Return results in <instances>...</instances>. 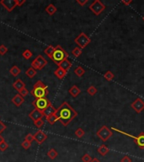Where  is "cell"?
Wrapping results in <instances>:
<instances>
[{"label": "cell", "instance_id": "obj_40", "mask_svg": "<svg viewBox=\"0 0 144 162\" xmlns=\"http://www.w3.org/2000/svg\"><path fill=\"white\" fill-rule=\"evenodd\" d=\"M76 2H77L80 6H84L86 3H88L89 1H88V0H77Z\"/></svg>", "mask_w": 144, "mask_h": 162}, {"label": "cell", "instance_id": "obj_5", "mask_svg": "<svg viewBox=\"0 0 144 162\" xmlns=\"http://www.w3.org/2000/svg\"><path fill=\"white\" fill-rule=\"evenodd\" d=\"M75 43L81 48V49H84V47H86L90 42H91V39H90L89 36H87L85 33L84 32H81L78 36H77L74 40Z\"/></svg>", "mask_w": 144, "mask_h": 162}, {"label": "cell", "instance_id": "obj_44", "mask_svg": "<svg viewBox=\"0 0 144 162\" xmlns=\"http://www.w3.org/2000/svg\"><path fill=\"white\" fill-rule=\"evenodd\" d=\"M25 0H17V4H18V6H21L22 4H24L25 3Z\"/></svg>", "mask_w": 144, "mask_h": 162}, {"label": "cell", "instance_id": "obj_28", "mask_svg": "<svg viewBox=\"0 0 144 162\" xmlns=\"http://www.w3.org/2000/svg\"><path fill=\"white\" fill-rule=\"evenodd\" d=\"M82 50H83V49H81L79 47H75L72 51V54L75 57H80V55L82 54Z\"/></svg>", "mask_w": 144, "mask_h": 162}, {"label": "cell", "instance_id": "obj_16", "mask_svg": "<svg viewBox=\"0 0 144 162\" xmlns=\"http://www.w3.org/2000/svg\"><path fill=\"white\" fill-rule=\"evenodd\" d=\"M25 101V99L22 95H20L19 94H17L15 95V97L12 99V102L16 106V107H19L21 106Z\"/></svg>", "mask_w": 144, "mask_h": 162}, {"label": "cell", "instance_id": "obj_17", "mask_svg": "<svg viewBox=\"0 0 144 162\" xmlns=\"http://www.w3.org/2000/svg\"><path fill=\"white\" fill-rule=\"evenodd\" d=\"M13 87L19 92L20 90H22L24 88H25V83H24L21 79H17V80L13 84Z\"/></svg>", "mask_w": 144, "mask_h": 162}, {"label": "cell", "instance_id": "obj_18", "mask_svg": "<svg viewBox=\"0 0 144 162\" xmlns=\"http://www.w3.org/2000/svg\"><path fill=\"white\" fill-rule=\"evenodd\" d=\"M68 92H69V94L72 95V97H77L80 93H81V90L77 86V85H72V87L69 89L68 90Z\"/></svg>", "mask_w": 144, "mask_h": 162}, {"label": "cell", "instance_id": "obj_37", "mask_svg": "<svg viewBox=\"0 0 144 162\" xmlns=\"http://www.w3.org/2000/svg\"><path fill=\"white\" fill-rule=\"evenodd\" d=\"M8 52V48L4 45H0V55H4Z\"/></svg>", "mask_w": 144, "mask_h": 162}, {"label": "cell", "instance_id": "obj_31", "mask_svg": "<svg viewBox=\"0 0 144 162\" xmlns=\"http://www.w3.org/2000/svg\"><path fill=\"white\" fill-rule=\"evenodd\" d=\"M87 93L90 95H94L97 93V89L94 85H90V87L87 89Z\"/></svg>", "mask_w": 144, "mask_h": 162}, {"label": "cell", "instance_id": "obj_24", "mask_svg": "<svg viewBox=\"0 0 144 162\" xmlns=\"http://www.w3.org/2000/svg\"><path fill=\"white\" fill-rule=\"evenodd\" d=\"M54 50H55V47L52 46V45H50V46H48V47L44 50V53L51 58L52 56V54L54 53Z\"/></svg>", "mask_w": 144, "mask_h": 162}, {"label": "cell", "instance_id": "obj_43", "mask_svg": "<svg viewBox=\"0 0 144 162\" xmlns=\"http://www.w3.org/2000/svg\"><path fill=\"white\" fill-rule=\"evenodd\" d=\"M121 3L124 4V5H126V6H128L129 4H131V3H132V0H128V1H126V0H123V1H121Z\"/></svg>", "mask_w": 144, "mask_h": 162}, {"label": "cell", "instance_id": "obj_36", "mask_svg": "<svg viewBox=\"0 0 144 162\" xmlns=\"http://www.w3.org/2000/svg\"><path fill=\"white\" fill-rule=\"evenodd\" d=\"M21 146H22L25 149H29L31 148V143H30V142L25 140L24 142H22Z\"/></svg>", "mask_w": 144, "mask_h": 162}, {"label": "cell", "instance_id": "obj_4", "mask_svg": "<svg viewBox=\"0 0 144 162\" xmlns=\"http://www.w3.org/2000/svg\"><path fill=\"white\" fill-rule=\"evenodd\" d=\"M111 129L114 130V131H115V132H117V133H122V134L126 135V136H128V137H130V138L134 139L136 144H137L141 149H144V133H141L138 134L137 136H133V135H131V134L127 133L126 132H123V131H121V130H119V129H117V128H115V127H111Z\"/></svg>", "mask_w": 144, "mask_h": 162}, {"label": "cell", "instance_id": "obj_29", "mask_svg": "<svg viewBox=\"0 0 144 162\" xmlns=\"http://www.w3.org/2000/svg\"><path fill=\"white\" fill-rule=\"evenodd\" d=\"M104 78H105L106 80H108V81H111V80L115 78V75H114V73L111 72V71H107V72L104 74Z\"/></svg>", "mask_w": 144, "mask_h": 162}, {"label": "cell", "instance_id": "obj_14", "mask_svg": "<svg viewBox=\"0 0 144 162\" xmlns=\"http://www.w3.org/2000/svg\"><path fill=\"white\" fill-rule=\"evenodd\" d=\"M72 63L67 58V59H65V60H63L62 62H61L59 64H58V67L59 68H61V69H62L63 70H65V71H68V69L72 67Z\"/></svg>", "mask_w": 144, "mask_h": 162}, {"label": "cell", "instance_id": "obj_47", "mask_svg": "<svg viewBox=\"0 0 144 162\" xmlns=\"http://www.w3.org/2000/svg\"><path fill=\"white\" fill-rule=\"evenodd\" d=\"M143 20H144V16H143Z\"/></svg>", "mask_w": 144, "mask_h": 162}, {"label": "cell", "instance_id": "obj_21", "mask_svg": "<svg viewBox=\"0 0 144 162\" xmlns=\"http://www.w3.org/2000/svg\"><path fill=\"white\" fill-rule=\"evenodd\" d=\"M56 10H57L56 7L55 6L54 4H52V3H50V4L46 8V12L49 15H53L56 12Z\"/></svg>", "mask_w": 144, "mask_h": 162}, {"label": "cell", "instance_id": "obj_25", "mask_svg": "<svg viewBox=\"0 0 144 162\" xmlns=\"http://www.w3.org/2000/svg\"><path fill=\"white\" fill-rule=\"evenodd\" d=\"M74 73L78 76V77H82L84 73H85V70L84 69V68H82L81 66L77 67L74 69Z\"/></svg>", "mask_w": 144, "mask_h": 162}, {"label": "cell", "instance_id": "obj_13", "mask_svg": "<svg viewBox=\"0 0 144 162\" xmlns=\"http://www.w3.org/2000/svg\"><path fill=\"white\" fill-rule=\"evenodd\" d=\"M29 117H30V118L35 123L37 120L41 119V118L44 117V115H43V113H42L41 111H38V110H36V109H34V110L29 114Z\"/></svg>", "mask_w": 144, "mask_h": 162}, {"label": "cell", "instance_id": "obj_20", "mask_svg": "<svg viewBox=\"0 0 144 162\" xmlns=\"http://www.w3.org/2000/svg\"><path fill=\"white\" fill-rule=\"evenodd\" d=\"M54 74L59 79H64V77L66 76L67 71L63 70V69H61V68H58V69H56L54 71Z\"/></svg>", "mask_w": 144, "mask_h": 162}, {"label": "cell", "instance_id": "obj_19", "mask_svg": "<svg viewBox=\"0 0 144 162\" xmlns=\"http://www.w3.org/2000/svg\"><path fill=\"white\" fill-rule=\"evenodd\" d=\"M97 150H98L99 154H100L102 156H105V155H106L109 153V149L106 145H105V144H101V145L99 146V148H98Z\"/></svg>", "mask_w": 144, "mask_h": 162}, {"label": "cell", "instance_id": "obj_34", "mask_svg": "<svg viewBox=\"0 0 144 162\" xmlns=\"http://www.w3.org/2000/svg\"><path fill=\"white\" fill-rule=\"evenodd\" d=\"M25 141H28V142H30V143L33 142V140H35V139H34V134H32V133H28V134L25 136Z\"/></svg>", "mask_w": 144, "mask_h": 162}, {"label": "cell", "instance_id": "obj_10", "mask_svg": "<svg viewBox=\"0 0 144 162\" xmlns=\"http://www.w3.org/2000/svg\"><path fill=\"white\" fill-rule=\"evenodd\" d=\"M131 107L137 113H141L144 110V101L141 98H137L131 104Z\"/></svg>", "mask_w": 144, "mask_h": 162}, {"label": "cell", "instance_id": "obj_7", "mask_svg": "<svg viewBox=\"0 0 144 162\" xmlns=\"http://www.w3.org/2000/svg\"><path fill=\"white\" fill-rule=\"evenodd\" d=\"M32 105L34 106L35 109L42 112L47 107L52 105V103L46 98H40V99H36L32 102Z\"/></svg>", "mask_w": 144, "mask_h": 162}, {"label": "cell", "instance_id": "obj_9", "mask_svg": "<svg viewBox=\"0 0 144 162\" xmlns=\"http://www.w3.org/2000/svg\"><path fill=\"white\" fill-rule=\"evenodd\" d=\"M47 64V61L41 56L39 55L36 57V59L31 63V67L33 69H35L36 70H40L42 69Z\"/></svg>", "mask_w": 144, "mask_h": 162}, {"label": "cell", "instance_id": "obj_39", "mask_svg": "<svg viewBox=\"0 0 144 162\" xmlns=\"http://www.w3.org/2000/svg\"><path fill=\"white\" fill-rule=\"evenodd\" d=\"M19 94L20 95H22L23 97H25V96L28 95V94H29V91H28V90H27L26 88H24L23 90H20V91L19 92Z\"/></svg>", "mask_w": 144, "mask_h": 162}, {"label": "cell", "instance_id": "obj_30", "mask_svg": "<svg viewBox=\"0 0 144 162\" xmlns=\"http://www.w3.org/2000/svg\"><path fill=\"white\" fill-rule=\"evenodd\" d=\"M75 135L78 137V138H82V137H84V135L85 134V132L84 131V129H82L81 127H78L76 131H75Z\"/></svg>", "mask_w": 144, "mask_h": 162}, {"label": "cell", "instance_id": "obj_11", "mask_svg": "<svg viewBox=\"0 0 144 162\" xmlns=\"http://www.w3.org/2000/svg\"><path fill=\"white\" fill-rule=\"evenodd\" d=\"M0 3L9 11L11 12L15 7L18 6L17 0H2L0 1Z\"/></svg>", "mask_w": 144, "mask_h": 162}, {"label": "cell", "instance_id": "obj_8", "mask_svg": "<svg viewBox=\"0 0 144 162\" xmlns=\"http://www.w3.org/2000/svg\"><path fill=\"white\" fill-rule=\"evenodd\" d=\"M96 135L103 142H106L113 135V133L107 126H103L99 129V131L96 133Z\"/></svg>", "mask_w": 144, "mask_h": 162}, {"label": "cell", "instance_id": "obj_22", "mask_svg": "<svg viewBox=\"0 0 144 162\" xmlns=\"http://www.w3.org/2000/svg\"><path fill=\"white\" fill-rule=\"evenodd\" d=\"M20 72H21V70L19 69V68L18 66H16V65L13 66V67L9 69L10 74H12L14 77H17L19 74L20 73Z\"/></svg>", "mask_w": 144, "mask_h": 162}, {"label": "cell", "instance_id": "obj_12", "mask_svg": "<svg viewBox=\"0 0 144 162\" xmlns=\"http://www.w3.org/2000/svg\"><path fill=\"white\" fill-rule=\"evenodd\" d=\"M34 139H35V140H36L37 144H43V143L46 140L47 135H46V133H44L43 131L39 130V131H37L36 133L34 134Z\"/></svg>", "mask_w": 144, "mask_h": 162}, {"label": "cell", "instance_id": "obj_32", "mask_svg": "<svg viewBox=\"0 0 144 162\" xmlns=\"http://www.w3.org/2000/svg\"><path fill=\"white\" fill-rule=\"evenodd\" d=\"M22 55H23V57H24V58H25V59L28 60V59H30V58L32 57V53H31L30 50H28V49H27V50H25V51L23 53Z\"/></svg>", "mask_w": 144, "mask_h": 162}, {"label": "cell", "instance_id": "obj_41", "mask_svg": "<svg viewBox=\"0 0 144 162\" xmlns=\"http://www.w3.org/2000/svg\"><path fill=\"white\" fill-rule=\"evenodd\" d=\"M121 162H131V159L128 155H126V156H124V157L121 160Z\"/></svg>", "mask_w": 144, "mask_h": 162}, {"label": "cell", "instance_id": "obj_15", "mask_svg": "<svg viewBox=\"0 0 144 162\" xmlns=\"http://www.w3.org/2000/svg\"><path fill=\"white\" fill-rule=\"evenodd\" d=\"M56 111V109L52 105H50L49 107H47L46 108V109L42 111V113H43L44 117H46H46H50L51 115L54 114Z\"/></svg>", "mask_w": 144, "mask_h": 162}, {"label": "cell", "instance_id": "obj_38", "mask_svg": "<svg viewBox=\"0 0 144 162\" xmlns=\"http://www.w3.org/2000/svg\"><path fill=\"white\" fill-rule=\"evenodd\" d=\"M34 124H35L38 128H40L41 127L44 125V121L42 120V118H41V119H39V120H37L36 122L34 123Z\"/></svg>", "mask_w": 144, "mask_h": 162}, {"label": "cell", "instance_id": "obj_46", "mask_svg": "<svg viewBox=\"0 0 144 162\" xmlns=\"http://www.w3.org/2000/svg\"><path fill=\"white\" fill-rule=\"evenodd\" d=\"M3 141H4V139H3V136L0 134V144H1V143H3Z\"/></svg>", "mask_w": 144, "mask_h": 162}, {"label": "cell", "instance_id": "obj_6", "mask_svg": "<svg viewBox=\"0 0 144 162\" xmlns=\"http://www.w3.org/2000/svg\"><path fill=\"white\" fill-rule=\"evenodd\" d=\"M106 6L101 3V1L100 0H94L90 6V10L93 12L94 15H100L105 9H106Z\"/></svg>", "mask_w": 144, "mask_h": 162}, {"label": "cell", "instance_id": "obj_3", "mask_svg": "<svg viewBox=\"0 0 144 162\" xmlns=\"http://www.w3.org/2000/svg\"><path fill=\"white\" fill-rule=\"evenodd\" d=\"M68 56H69L68 53L60 45H57L56 47H55L54 53L52 54L51 59L56 64L58 65L61 62L67 59L68 57Z\"/></svg>", "mask_w": 144, "mask_h": 162}, {"label": "cell", "instance_id": "obj_42", "mask_svg": "<svg viewBox=\"0 0 144 162\" xmlns=\"http://www.w3.org/2000/svg\"><path fill=\"white\" fill-rule=\"evenodd\" d=\"M5 128H6V125L5 124H3V122H1L0 121V134L5 130Z\"/></svg>", "mask_w": 144, "mask_h": 162}, {"label": "cell", "instance_id": "obj_26", "mask_svg": "<svg viewBox=\"0 0 144 162\" xmlns=\"http://www.w3.org/2000/svg\"><path fill=\"white\" fill-rule=\"evenodd\" d=\"M46 121L51 124V125H53L56 122H57L58 121V118H57V117H56V114H52V115H51L50 117H46Z\"/></svg>", "mask_w": 144, "mask_h": 162}, {"label": "cell", "instance_id": "obj_27", "mask_svg": "<svg viewBox=\"0 0 144 162\" xmlns=\"http://www.w3.org/2000/svg\"><path fill=\"white\" fill-rule=\"evenodd\" d=\"M25 74L29 77V78H31V79H32L33 77H35L36 74V70L35 69H33L32 67L31 68H30V69H28L27 70H26V72H25Z\"/></svg>", "mask_w": 144, "mask_h": 162}, {"label": "cell", "instance_id": "obj_35", "mask_svg": "<svg viewBox=\"0 0 144 162\" xmlns=\"http://www.w3.org/2000/svg\"><path fill=\"white\" fill-rule=\"evenodd\" d=\"M8 148H9V144H7L5 141H3V143L0 144V151L3 152V151H5Z\"/></svg>", "mask_w": 144, "mask_h": 162}, {"label": "cell", "instance_id": "obj_1", "mask_svg": "<svg viewBox=\"0 0 144 162\" xmlns=\"http://www.w3.org/2000/svg\"><path fill=\"white\" fill-rule=\"evenodd\" d=\"M55 114L56 115L58 121H60L63 126H68L78 116V112L67 101H64L56 109Z\"/></svg>", "mask_w": 144, "mask_h": 162}, {"label": "cell", "instance_id": "obj_2", "mask_svg": "<svg viewBox=\"0 0 144 162\" xmlns=\"http://www.w3.org/2000/svg\"><path fill=\"white\" fill-rule=\"evenodd\" d=\"M47 85H44L42 81L39 80L37 81L33 89L31 91V94L36 97V99H40V98H45L48 95V90H47Z\"/></svg>", "mask_w": 144, "mask_h": 162}, {"label": "cell", "instance_id": "obj_33", "mask_svg": "<svg viewBox=\"0 0 144 162\" xmlns=\"http://www.w3.org/2000/svg\"><path fill=\"white\" fill-rule=\"evenodd\" d=\"M92 161V157L89 154H84V156L82 157V161L83 162H91Z\"/></svg>", "mask_w": 144, "mask_h": 162}, {"label": "cell", "instance_id": "obj_23", "mask_svg": "<svg viewBox=\"0 0 144 162\" xmlns=\"http://www.w3.org/2000/svg\"><path fill=\"white\" fill-rule=\"evenodd\" d=\"M47 155H48V157H49L51 160H55V159L57 157L58 153H57V151H56L55 149H51L48 150V152H47Z\"/></svg>", "mask_w": 144, "mask_h": 162}, {"label": "cell", "instance_id": "obj_45", "mask_svg": "<svg viewBox=\"0 0 144 162\" xmlns=\"http://www.w3.org/2000/svg\"><path fill=\"white\" fill-rule=\"evenodd\" d=\"M91 162H100V161L99 159H97V158H93Z\"/></svg>", "mask_w": 144, "mask_h": 162}]
</instances>
